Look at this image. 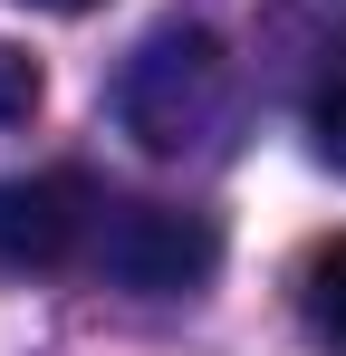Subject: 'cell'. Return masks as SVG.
I'll use <instances>...</instances> for the list:
<instances>
[{
    "label": "cell",
    "mask_w": 346,
    "mask_h": 356,
    "mask_svg": "<svg viewBox=\"0 0 346 356\" xmlns=\"http://www.w3.org/2000/svg\"><path fill=\"white\" fill-rule=\"evenodd\" d=\"M115 116L135 125V145L145 154H212L240 116V77H231V49L212 29H192V19H173L154 29L135 67H125V87H115Z\"/></svg>",
    "instance_id": "obj_1"
},
{
    "label": "cell",
    "mask_w": 346,
    "mask_h": 356,
    "mask_svg": "<svg viewBox=\"0 0 346 356\" xmlns=\"http://www.w3.org/2000/svg\"><path fill=\"white\" fill-rule=\"evenodd\" d=\"M115 289L135 298H192L212 270H222V232L212 212H183V202H115L106 193V222H97V260Z\"/></svg>",
    "instance_id": "obj_2"
},
{
    "label": "cell",
    "mask_w": 346,
    "mask_h": 356,
    "mask_svg": "<svg viewBox=\"0 0 346 356\" xmlns=\"http://www.w3.org/2000/svg\"><path fill=\"white\" fill-rule=\"evenodd\" d=\"M106 193L87 174H19L0 183V270H87Z\"/></svg>",
    "instance_id": "obj_3"
},
{
    "label": "cell",
    "mask_w": 346,
    "mask_h": 356,
    "mask_svg": "<svg viewBox=\"0 0 346 356\" xmlns=\"http://www.w3.org/2000/svg\"><path fill=\"white\" fill-rule=\"evenodd\" d=\"M308 327H318V347L327 356H346V241H327L318 260H308Z\"/></svg>",
    "instance_id": "obj_4"
},
{
    "label": "cell",
    "mask_w": 346,
    "mask_h": 356,
    "mask_svg": "<svg viewBox=\"0 0 346 356\" xmlns=\"http://www.w3.org/2000/svg\"><path fill=\"white\" fill-rule=\"evenodd\" d=\"M308 145H318V164L346 174V58H327V77L308 87Z\"/></svg>",
    "instance_id": "obj_5"
},
{
    "label": "cell",
    "mask_w": 346,
    "mask_h": 356,
    "mask_svg": "<svg viewBox=\"0 0 346 356\" xmlns=\"http://www.w3.org/2000/svg\"><path fill=\"white\" fill-rule=\"evenodd\" d=\"M29 116H39V58L0 39V135H10V125H29Z\"/></svg>",
    "instance_id": "obj_6"
},
{
    "label": "cell",
    "mask_w": 346,
    "mask_h": 356,
    "mask_svg": "<svg viewBox=\"0 0 346 356\" xmlns=\"http://www.w3.org/2000/svg\"><path fill=\"white\" fill-rule=\"evenodd\" d=\"M29 10H97V0H29Z\"/></svg>",
    "instance_id": "obj_7"
}]
</instances>
